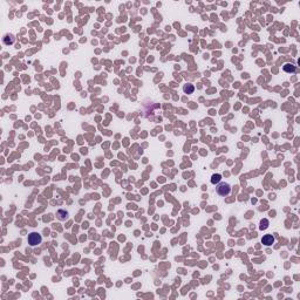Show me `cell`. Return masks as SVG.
<instances>
[{
	"mask_svg": "<svg viewBox=\"0 0 300 300\" xmlns=\"http://www.w3.org/2000/svg\"><path fill=\"white\" fill-rule=\"evenodd\" d=\"M27 242L31 246H36L39 244H41L42 242V236L39 232H31L27 237Z\"/></svg>",
	"mask_w": 300,
	"mask_h": 300,
	"instance_id": "cell-1",
	"label": "cell"
},
{
	"mask_svg": "<svg viewBox=\"0 0 300 300\" xmlns=\"http://www.w3.org/2000/svg\"><path fill=\"white\" fill-rule=\"evenodd\" d=\"M216 191L219 196H228L231 192V185L229 183H220L218 184V186L216 188Z\"/></svg>",
	"mask_w": 300,
	"mask_h": 300,
	"instance_id": "cell-2",
	"label": "cell"
},
{
	"mask_svg": "<svg viewBox=\"0 0 300 300\" xmlns=\"http://www.w3.org/2000/svg\"><path fill=\"white\" fill-rule=\"evenodd\" d=\"M261 243L266 246H271L273 243H274V236L272 235H265L263 238H261Z\"/></svg>",
	"mask_w": 300,
	"mask_h": 300,
	"instance_id": "cell-3",
	"label": "cell"
},
{
	"mask_svg": "<svg viewBox=\"0 0 300 300\" xmlns=\"http://www.w3.org/2000/svg\"><path fill=\"white\" fill-rule=\"evenodd\" d=\"M282 69L286 73H295L296 71V66H294L293 63H285L282 66Z\"/></svg>",
	"mask_w": 300,
	"mask_h": 300,
	"instance_id": "cell-4",
	"label": "cell"
},
{
	"mask_svg": "<svg viewBox=\"0 0 300 300\" xmlns=\"http://www.w3.org/2000/svg\"><path fill=\"white\" fill-rule=\"evenodd\" d=\"M183 92H184L185 94L190 95V94H192V93L195 92V86L191 85V83H186V85L183 86Z\"/></svg>",
	"mask_w": 300,
	"mask_h": 300,
	"instance_id": "cell-5",
	"label": "cell"
},
{
	"mask_svg": "<svg viewBox=\"0 0 300 300\" xmlns=\"http://www.w3.org/2000/svg\"><path fill=\"white\" fill-rule=\"evenodd\" d=\"M56 216H57V218L60 220H66L68 218V211H66V210H57Z\"/></svg>",
	"mask_w": 300,
	"mask_h": 300,
	"instance_id": "cell-6",
	"label": "cell"
},
{
	"mask_svg": "<svg viewBox=\"0 0 300 300\" xmlns=\"http://www.w3.org/2000/svg\"><path fill=\"white\" fill-rule=\"evenodd\" d=\"M14 42V36L12 34H6L4 36V43L5 45H12Z\"/></svg>",
	"mask_w": 300,
	"mask_h": 300,
	"instance_id": "cell-7",
	"label": "cell"
},
{
	"mask_svg": "<svg viewBox=\"0 0 300 300\" xmlns=\"http://www.w3.org/2000/svg\"><path fill=\"white\" fill-rule=\"evenodd\" d=\"M221 181V175L220 174H213L211 176V183L212 184H218Z\"/></svg>",
	"mask_w": 300,
	"mask_h": 300,
	"instance_id": "cell-8",
	"label": "cell"
},
{
	"mask_svg": "<svg viewBox=\"0 0 300 300\" xmlns=\"http://www.w3.org/2000/svg\"><path fill=\"white\" fill-rule=\"evenodd\" d=\"M268 225H270V221H268V219L264 218V219H261V220H260L259 229H260V230H266V229L268 228Z\"/></svg>",
	"mask_w": 300,
	"mask_h": 300,
	"instance_id": "cell-9",
	"label": "cell"
}]
</instances>
